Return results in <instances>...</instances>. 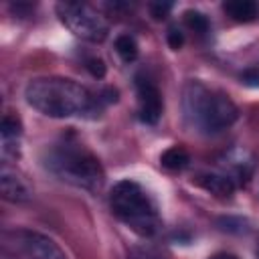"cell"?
<instances>
[{
	"label": "cell",
	"mask_w": 259,
	"mask_h": 259,
	"mask_svg": "<svg viewBox=\"0 0 259 259\" xmlns=\"http://www.w3.org/2000/svg\"><path fill=\"white\" fill-rule=\"evenodd\" d=\"M24 97L30 107L47 117H75L97 111V103L101 97H93V93L67 77H36L30 79Z\"/></svg>",
	"instance_id": "cell-1"
},
{
	"label": "cell",
	"mask_w": 259,
	"mask_h": 259,
	"mask_svg": "<svg viewBox=\"0 0 259 259\" xmlns=\"http://www.w3.org/2000/svg\"><path fill=\"white\" fill-rule=\"evenodd\" d=\"M182 109L190 127L202 134H217L233 125L239 117L237 105L223 91L200 81H188L182 93Z\"/></svg>",
	"instance_id": "cell-2"
},
{
	"label": "cell",
	"mask_w": 259,
	"mask_h": 259,
	"mask_svg": "<svg viewBox=\"0 0 259 259\" xmlns=\"http://www.w3.org/2000/svg\"><path fill=\"white\" fill-rule=\"evenodd\" d=\"M113 214L138 235L150 237L158 231V212L146 190L134 180H119L109 192Z\"/></svg>",
	"instance_id": "cell-3"
},
{
	"label": "cell",
	"mask_w": 259,
	"mask_h": 259,
	"mask_svg": "<svg viewBox=\"0 0 259 259\" xmlns=\"http://www.w3.org/2000/svg\"><path fill=\"white\" fill-rule=\"evenodd\" d=\"M47 168L63 182L77 188L99 190L103 184V168L99 160L75 144H61L47 156Z\"/></svg>",
	"instance_id": "cell-4"
},
{
	"label": "cell",
	"mask_w": 259,
	"mask_h": 259,
	"mask_svg": "<svg viewBox=\"0 0 259 259\" xmlns=\"http://www.w3.org/2000/svg\"><path fill=\"white\" fill-rule=\"evenodd\" d=\"M57 14L61 22L79 38L89 42H101L107 38L109 24L107 20L85 2H59Z\"/></svg>",
	"instance_id": "cell-5"
},
{
	"label": "cell",
	"mask_w": 259,
	"mask_h": 259,
	"mask_svg": "<svg viewBox=\"0 0 259 259\" xmlns=\"http://www.w3.org/2000/svg\"><path fill=\"white\" fill-rule=\"evenodd\" d=\"M12 237L14 251L24 259H67L63 249L47 235H40L36 231H16Z\"/></svg>",
	"instance_id": "cell-6"
},
{
	"label": "cell",
	"mask_w": 259,
	"mask_h": 259,
	"mask_svg": "<svg viewBox=\"0 0 259 259\" xmlns=\"http://www.w3.org/2000/svg\"><path fill=\"white\" fill-rule=\"evenodd\" d=\"M138 103H140V119L144 123H156L162 115V95L154 83L138 81Z\"/></svg>",
	"instance_id": "cell-7"
},
{
	"label": "cell",
	"mask_w": 259,
	"mask_h": 259,
	"mask_svg": "<svg viewBox=\"0 0 259 259\" xmlns=\"http://www.w3.org/2000/svg\"><path fill=\"white\" fill-rule=\"evenodd\" d=\"M0 190H2V198L8 202H26L32 194L24 178H20V174H16L6 166L0 172Z\"/></svg>",
	"instance_id": "cell-8"
},
{
	"label": "cell",
	"mask_w": 259,
	"mask_h": 259,
	"mask_svg": "<svg viewBox=\"0 0 259 259\" xmlns=\"http://www.w3.org/2000/svg\"><path fill=\"white\" fill-rule=\"evenodd\" d=\"M223 10L237 22H253L259 18V4L253 0H227Z\"/></svg>",
	"instance_id": "cell-9"
},
{
	"label": "cell",
	"mask_w": 259,
	"mask_h": 259,
	"mask_svg": "<svg viewBox=\"0 0 259 259\" xmlns=\"http://www.w3.org/2000/svg\"><path fill=\"white\" fill-rule=\"evenodd\" d=\"M198 184L217 196H231L235 192L233 180L229 176H223V174H202L198 178Z\"/></svg>",
	"instance_id": "cell-10"
},
{
	"label": "cell",
	"mask_w": 259,
	"mask_h": 259,
	"mask_svg": "<svg viewBox=\"0 0 259 259\" xmlns=\"http://www.w3.org/2000/svg\"><path fill=\"white\" fill-rule=\"evenodd\" d=\"M188 162H190V156L182 146H172L160 156V164L168 170H182L188 166Z\"/></svg>",
	"instance_id": "cell-11"
},
{
	"label": "cell",
	"mask_w": 259,
	"mask_h": 259,
	"mask_svg": "<svg viewBox=\"0 0 259 259\" xmlns=\"http://www.w3.org/2000/svg\"><path fill=\"white\" fill-rule=\"evenodd\" d=\"M113 47H115V53L121 57L123 63L136 61V57H138V42H136L134 36H130V34H119V36L115 38Z\"/></svg>",
	"instance_id": "cell-12"
},
{
	"label": "cell",
	"mask_w": 259,
	"mask_h": 259,
	"mask_svg": "<svg viewBox=\"0 0 259 259\" xmlns=\"http://www.w3.org/2000/svg\"><path fill=\"white\" fill-rule=\"evenodd\" d=\"M0 134H2V144L8 146L10 142H16L22 134V123L18 117L14 115H4L2 125H0Z\"/></svg>",
	"instance_id": "cell-13"
},
{
	"label": "cell",
	"mask_w": 259,
	"mask_h": 259,
	"mask_svg": "<svg viewBox=\"0 0 259 259\" xmlns=\"http://www.w3.org/2000/svg\"><path fill=\"white\" fill-rule=\"evenodd\" d=\"M184 22L194 32H200L202 34V32L208 30V18L202 12H198V10H186L184 12Z\"/></svg>",
	"instance_id": "cell-14"
},
{
	"label": "cell",
	"mask_w": 259,
	"mask_h": 259,
	"mask_svg": "<svg viewBox=\"0 0 259 259\" xmlns=\"http://www.w3.org/2000/svg\"><path fill=\"white\" fill-rule=\"evenodd\" d=\"M87 71L93 75V77H97V79H101V77H105V63L101 61V59H97V57H91V59H87Z\"/></svg>",
	"instance_id": "cell-15"
},
{
	"label": "cell",
	"mask_w": 259,
	"mask_h": 259,
	"mask_svg": "<svg viewBox=\"0 0 259 259\" xmlns=\"http://www.w3.org/2000/svg\"><path fill=\"white\" fill-rule=\"evenodd\" d=\"M170 10H172V2H152V4H150V14H152L156 20L164 18Z\"/></svg>",
	"instance_id": "cell-16"
},
{
	"label": "cell",
	"mask_w": 259,
	"mask_h": 259,
	"mask_svg": "<svg viewBox=\"0 0 259 259\" xmlns=\"http://www.w3.org/2000/svg\"><path fill=\"white\" fill-rule=\"evenodd\" d=\"M166 38H168L170 49H180V47L184 45V34H182V32H180L176 26H170V28H168Z\"/></svg>",
	"instance_id": "cell-17"
},
{
	"label": "cell",
	"mask_w": 259,
	"mask_h": 259,
	"mask_svg": "<svg viewBox=\"0 0 259 259\" xmlns=\"http://www.w3.org/2000/svg\"><path fill=\"white\" fill-rule=\"evenodd\" d=\"M241 81L249 87H259V69H247L241 73Z\"/></svg>",
	"instance_id": "cell-18"
},
{
	"label": "cell",
	"mask_w": 259,
	"mask_h": 259,
	"mask_svg": "<svg viewBox=\"0 0 259 259\" xmlns=\"http://www.w3.org/2000/svg\"><path fill=\"white\" fill-rule=\"evenodd\" d=\"M208 259H239V257H235V255H231V253H217V255H212V257H208Z\"/></svg>",
	"instance_id": "cell-19"
},
{
	"label": "cell",
	"mask_w": 259,
	"mask_h": 259,
	"mask_svg": "<svg viewBox=\"0 0 259 259\" xmlns=\"http://www.w3.org/2000/svg\"><path fill=\"white\" fill-rule=\"evenodd\" d=\"M130 259H156V257H152V255H148V253H134Z\"/></svg>",
	"instance_id": "cell-20"
}]
</instances>
